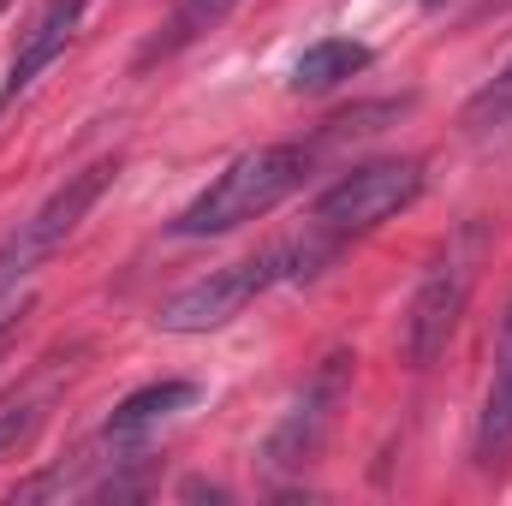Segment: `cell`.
Returning <instances> with one entry per match:
<instances>
[{
  "label": "cell",
  "instance_id": "cell-1",
  "mask_svg": "<svg viewBox=\"0 0 512 506\" xmlns=\"http://www.w3.org/2000/svg\"><path fill=\"white\" fill-rule=\"evenodd\" d=\"M310 167H316L310 143H262L239 155L227 173H215V185H203L173 215V239H221V233H239L245 221H262L310 179Z\"/></svg>",
  "mask_w": 512,
  "mask_h": 506
},
{
  "label": "cell",
  "instance_id": "cell-2",
  "mask_svg": "<svg viewBox=\"0 0 512 506\" xmlns=\"http://www.w3.org/2000/svg\"><path fill=\"white\" fill-rule=\"evenodd\" d=\"M334 251H340L334 239L310 233V239L274 245V251H262V256H245V262L215 268L209 280H197V286L173 292V298L155 310V322H161V334H209V328H227L233 316H245V310H251L262 292H274V286H286V280L316 274Z\"/></svg>",
  "mask_w": 512,
  "mask_h": 506
},
{
  "label": "cell",
  "instance_id": "cell-3",
  "mask_svg": "<svg viewBox=\"0 0 512 506\" xmlns=\"http://www.w3.org/2000/svg\"><path fill=\"white\" fill-rule=\"evenodd\" d=\"M483 256H489V221H465V227H453L441 239V251L429 256V268H423V280H417V292L405 304V334H399L405 364L429 370L447 352V340L459 334V316H465V304L477 292Z\"/></svg>",
  "mask_w": 512,
  "mask_h": 506
},
{
  "label": "cell",
  "instance_id": "cell-4",
  "mask_svg": "<svg viewBox=\"0 0 512 506\" xmlns=\"http://www.w3.org/2000/svg\"><path fill=\"white\" fill-rule=\"evenodd\" d=\"M114 173H120V161H90L84 173H72L6 245H0V316H18L24 310V298H30V280L42 274V262L60 251L78 227H84V215L96 209V197L114 185Z\"/></svg>",
  "mask_w": 512,
  "mask_h": 506
},
{
  "label": "cell",
  "instance_id": "cell-5",
  "mask_svg": "<svg viewBox=\"0 0 512 506\" xmlns=\"http://www.w3.org/2000/svg\"><path fill=\"white\" fill-rule=\"evenodd\" d=\"M417 191H423V161H411V155L352 167V173H340V179L316 197L310 233H322V239H334V245H340V239H358V233L393 221L399 209H411Z\"/></svg>",
  "mask_w": 512,
  "mask_h": 506
},
{
  "label": "cell",
  "instance_id": "cell-6",
  "mask_svg": "<svg viewBox=\"0 0 512 506\" xmlns=\"http://www.w3.org/2000/svg\"><path fill=\"white\" fill-rule=\"evenodd\" d=\"M352 352H328L310 381L292 393V405H286V417L274 423V435L262 441V465L268 471H304L316 453H322V441H328V429H334V417H340V405H346V387H352Z\"/></svg>",
  "mask_w": 512,
  "mask_h": 506
},
{
  "label": "cell",
  "instance_id": "cell-7",
  "mask_svg": "<svg viewBox=\"0 0 512 506\" xmlns=\"http://www.w3.org/2000/svg\"><path fill=\"white\" fill-rule=\"evenodd\" d=\"M84 6L90 0H48L42 6V18L30 24V36H24V48L12 54V72H6V84H0V102H12V96H24L60 54H66V42L78 36V18H84Z\"/></svg>",
  "mask_w": 512,
  "mask_h": 506
},
{
  "label": "cell",
  "instance_id": "cell-8",
  "mask_svg": "<svg viewBox=\"0 0 512 506\" xmlns=\"http://www.w3.org/2000/svg\"><path fill=\"white\" fill-rule=\"evenodd\" d=\"M507 459H512V304H507V316H501L495 381H489V399H483V417H477V465L501 471Z\"/></svg>",
  "mask_w": 512,
  "mask_h": 506
},
{
  "label": "cell",
  "instance_id": "cell-9",
  "mask_svg": "<svg viewBox=\"0 0 512 506\" xmlns=\"http://www.w3.org/2000/svg\"><path fill=\"white\" fill-rule=\"evenodd\" d=\"M197 405V381H155V387H137L131 399L114 405L108 417V447H137L149 429H161L173 411Z\"/></svg>",
  "mask_w": 512,
  "mask_h": 506
},
{
  "label": "cell",
  "instance_id": "cell-10",
  "mask_svg": "<svg viewBox=\"0 0 512 506\" xmlns=\"http://www.w3.org/2000/svg\"><path fill=\"white\" fill-rule=\"evenodd\" d=\"M364 66H370V48H364V42L328 36V42H310V48L298 54V66H292V90H298V96H322V90L358 78Z\"/></svg>",
  "mask_w": 512,
  "mask_h": 506
},
{
  "label": "cell",
  "instance_id": "cell-11",
  "mask_svg": "<svg viewBox=\"0 0 512 506\" xmlns=\"http://www.w3.org/2000/svg\"><path fill=\"white\" fill-rule=\"evenodd\" d=\"M36 423H42V393H12V399H0V459H6L12 447H24V441L36 435Z\"/></svg>",
  "mask_w": 512,
  "mask_h": 506
},
{
  "label": "cell",
  "instance_id": "cell-12",
  "mask_svg": "<svg viewBox=\"0 0 512 506\" xmlns=\"http://www.w3.org/2000/svg\"><path fill=\"white\" fill-rule=\"evenodd\" d=\"M233 6H239V0H179V12H173V36H167L161 48H179V42H191V36L215 30Z\"/></svg>",
  "mask_w": 512,
  "mask_h": 506
},
{
  "label": "cell",
  "instance_id": "cell-13",
  "mask_svg": "<svg viewBox=\"0 0 512 506\" xmlns=\"http://www.w3.org/2000/svg\"><path fill=\"white\" fill-rule=\"evenodd\" d=\"M483 108H512V66H507V78H501V84L483 96Z\"/></svg>",
  "mask_w": 512,
  "mask_h": 506
},
{
  "label": "cell",
  "instance_id": "cell-14",
  "mask_svg": "<svg viewBox=\"0 0 512 506\" xmlns=\"http://www.w3.org/2000/svg\"><path fill=\"white\" fill-rule=\"evenodd\" d=\"M12 328H18V316H0V352H6V340H12Z\"/></svg>",
  "mask_w": 512,
  "mask_h": 506
},
{
  "label": "cell",
  "instance_id": "cell-15",
  "mask_svg": "<svg viewBox=\"0 0 512 506\" xmlns=\"http://www.w3.org/2000/svg\"><path fill=\"white\" fill-rule=\"evenodd\" d=\"M0 6H6V0H0Z\"/></svg>",
  "mask_w": 512,
  "mask_h": 506
}]
</instances>
